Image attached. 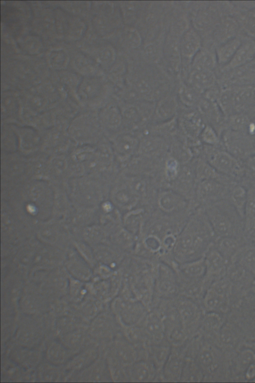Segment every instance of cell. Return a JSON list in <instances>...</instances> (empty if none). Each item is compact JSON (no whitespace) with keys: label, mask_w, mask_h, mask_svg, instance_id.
<instances>
[{"label":"cell","mask_w":255,"mask_h":383,"mask_svg":"<svg viewBox=\"0 0 255 383\" xmlns=\"http://www.w3.org/2000/svg\"><path fill=\"white\" fill-rule=\"evenodd\" d=\"M167 54L171 65L174 69H177L180 64L181 52L180 42L171 38L167 44Z\"/></svg>","instance_id":"cell-30"},{"label":"cell","mask_w":255,"mask_h":383,"mask_svg":"<svg viewBox=\"0 0 255 383\" xmlns=\"http://www.w3.org/2000/svg\"><path fill=\"white\" fill-rule=\"evenodd\" d=\"M202 208L211 223L216 238H245L244 220L228 200H222Z\"/></svg>","instance_id":"cell-2"},{"label":"cell","mask_w":255,"mask_h":383,"mask_svg":"<svg viewBox=\"0 0 255 383\" xmlns=\"http://www.w3.org/2000/svg\"><path fill=\"white\" fill-rule=\"evenodd\" d=\"M124 37L126 43L132 48L139 47L141 42L139 32L133 28L127 29L124 32Z\"/></svg>","instance_id":"cell-31"},{"label":"cell","mask_w":255,"mask_h":383,"mask_svg":"<svg viewBox=\"0 0 255 383\" xmlns=\"http://www.w3.org/2000/svg\"><path fill=\"white\" fill-rule=\"evenodd\" d=\"M220 137L224 148L241 161L255 154V139L249 135L226 129Z\"/></svg>","instance_id":"cell-6"},{"label":"cell","mask_w":255,"mask_h":383,"mask_svg":"<svg viewBox=\"0 0 255 383\" xmlns=\"http://www.w3.org/2000/svg\"><path fill=\"white\" fill-rule=\"evenodd\" d=\"M255 57V39L245 38L230 62L219 69L217 73L227 71L250 63Z\"/></svg>","instance_id":"cell-18"},{"label":"cell","mask_w":255,"mask_h":383,"mask_svg":"<svg viewBox=\"0 0 255 383\" xmlns=\"http://www.w3.org/2000/svg\"><path fill=\"white\" fill-rule=\"evenodd\" d=\"M216 236L203 208L191 216L179 235L174 253L179 263L203 257L214 245Z\"/></svg>","instance_id":"cell-1"},{"label":"cell","mask_w":255,"mask_h":383,"mask_svg":"<svg viewBox=\"0 0 255 383\" xmlns=\"http://www.w3.org/2000/svg\"><path fill=\"white\" fill-rule=\"evenodd\" d=\"M128 382H157L158 373L148 359L137 360L128 369Z\"/></svg>","instance_id":"cell-16"},{"label":"cell","mask_w":255,"mask_h":383,"mask_svg":"<svg viewBox=\"0 0 255 383\" xmlns=\"http://www.w3.org/2000/svg\"><path fill=\"white\" fill-rule=\"evenodd\" d=\"M194 91H196L193 87L191 88L182 86L180 90L181 97L185 103L190 104L194 102L195 99Z\"/></svg>","instance_id":"cell-33"},{"label":"cell","mask_w":255,"mask_h":383,"mask_svg":"<svg viewBox=\"0 0 255 383\" xmlns=\"http://www.w3.org/2000/svg\"><path fill=\"white\" fill-rule=\"evenodd\" d=\"M208 160L218 172L237 182H240L245 177L244 161L227 151L222 144L209 150Z\"/></svg>","instance_id":"cell-3"},{"label":"cell","mask_w":255,"mask_h":383,"mask_svg":"<svg viewBox=\"0 0 255 383\" xmlns=\"http://www.w3.org/2000/svg\"><path fill=\"white\" fill-rule=\"evenodd\" d=\"M242 41L243 38L238 36L215 47L218 69L226 66L230 62Z\"/></svg>","instance_id":"cell-24"},{"label":"cell","mask_w":255,"mask_h":383,"mask_svg":"<svg viewBox=\"0 0 255 383\" xmlns=\"http://www.w3.org/2000/svg\"><path fill=\"white\" fill-rule=\"evenodd\" d=\"M232 262L239 263L255 275V241L247 240L230 263Z\"/></svg>","instance_id":"cell-25"},{"label":"cell","mask_w":255,"mask_h":383,"mask_svg":"<svg viewBox=\"0 0 255 383\" xmlns=\"http://www.w3.org/2000/svg\"><path fill=\"white\" fill-rule=\"evenodd\" d=\"M189 82L196 91L206 92L218 84L217 72L209 70L193 69L189 75Z\"/></svg>","instance_id":"cell-19"},{"label":"cell","mask_w":255,"mask_h":383,"mask_svg":"<svg viewBox=\"0 0 255 383\" xmlns=\"http://www.w3.org/2000/svg\"><path fill=\"white\" fill-rule=\"evenodd\" d=\"M254 65H255V57L254 59L250 63Z\"/></svg>","instance_id":"cell-36"},{"label":"cell","mask_w":255,"mask_h":383,"mask_svg":"<svg viewBox=\"0 0 255 383\" xmlns=\"http://www.w3.org/2000/svg\"><path fill=\"white\" fill-rule=\"evenodd\" d=\"M115 364L128 369L138 359V351L121 332L117 335L115 352Z\"/></svg>","instance_id":"cell-17"},{"label":"cell","mask_w":255,"mask_h":383,"mask_svg":"<svg viewBox=\"0 0 255 383\" xmlns=\"http://www.w3.org/2000/svg\"><path fill=\"white\" fill-rule=\"evenodd\" d=\"M234 114L255 110V86H232Z\"/></svg>","instance_id":"cell-15"},{"label":"cell","mask_w":255,"mask_h":383,"mask_svg":"<svg viewBox=\"0 0 255 383\" xmlns=\"http://www.w3.org/2000/svg\"><path fill=\"white\" fill-rule=\"evenodd\" d=\"M206 272L204 280L209 286L226 275L228 264L221 254L211 246L204 255Z\"/></svg>","instance_id":"cell-11"},{"label":"cell","mask_w":255,"mask_h":383,"mask_svg":"<svg viewBox=\"0 0 255 383\" xmlns=\"http://www.w3.org/2000/svg\"><path fill=\"white\" fill-rule=\"evenodd\" d=\"M114 309L121 327L139 325L149 311L141 301L122 294L116 299Z\"/></svg>","instance_id":"cell-4"},{"label":"cell","mask_w":255,"mask_h":383,"mask_svg":"<svg viewBox=\"0 0 255 383\" xmlns=\"http://www.w3.org/2000/svg\"><path fill=\"white\" fill-rule=\"evenodd\" d=\"M247 196V192L246 187L241 182H238L231 187L227 199L243 219H244Z\"/></svg>","instance_id":"cell-28"},{"label":"cell","mask_w":255,"mask_h":383,"mask_svg":"<svg viewBox=\"0 0 255 383\" xmlns=\"http://www.w3.org/2000/svg\"><path fill=\"white\" fill-rule=\"evenodd\" d=\"M201 48L199 34L193 29L185 30L180 41L181 54L186 58H193Z\"/></svg>","instance_id":"cell-23"},{"label":"cell","mask_w":255,"mask_h":383,"mask_svg":"<svg viewBox=\"0 0 255 383\" xmlns=\"http://www.w3.org/2000/svg\"><path fill=\"white\" fill-rule=\"evenodd\" d=\"M240 182L246 187L247 192L243 219L245 237L247 240H255V182L246 179H243Z\"/></svg>","instance_id":"cell-14"},{"label":"cell","mask_w":255,"mask_h":383,"mask_svg":"<svg viewBox=\"0 0 255 383\" xmlns=\"http://www.w3.org/2000/svg\"><path fill=\"white\" fill-rule=\"evenodd\" d=\"M254 241H255V240H254Z\"/></svg>","instance_id":"cell-37"},{"label":"cell","mask_w":255,"mask_h":383,"mask_svg":"<svg viewBox=\"0 0 255 383\" xmlns=\"http://www.w3.org/2000/svg\"><path fill=\"white\" fill-rule=\"evenodd\" d=\"M247 241L245 238L218 237L216 238L214 246L229 265Z\"/></svg>","instance_id":"cell-20"},{"label":"cell","mask_w":255,"mask_h":383,"mask_svg":"<svg viewBox=\"0 0 255 383\" xmlns=\"http://www.w3.org/2000/svg\"><path fill=\"white\" fill-rule=\"evenodd\" d=\"M233 185H227L215 180H205L198 189L201 208L227 199L230 188Z\"/></svg>","instance_id":"cell-10"},{"label":"cell","mask_w":255,"mask_h":383,"mask_svg":"<svg viewBox=\"0 0 255 383\" xmlns=\"http://www.w3.org/2000/svg\"><path fill=\"white\" fill-rule=\"evenodd\" d=\"M121 333L138 351L147 350L148 340L140 325L122 327Z\"/></svg>","instance_id":"cell-26"},{"label":"cell","mask_w":255,"mask_h":383,"mask_svg":"<svg viewBox=\"0 0 255 383\" xmlns=\"http://www.w3.org/2000/svg\"><path fill=\"white\" fill-rule=\"evenodd\" d=\"M221 88L255 86V65L251 63L217 74Z\"/></svg>","instance_id":"cell-8"},{"label":"cell","mask_w":255,"mask_h":383,"mask_svg":"<svg viewBox=\"0 0 255 383\" xmlns=\"http://www.w3.org/2000/svg\"><path fill=\"white\" fill-rule=\"evenodd\" d=\"M203 379V372L195 359L186 355L180 382H200Z\"/></svg>","instance_id":"cell-29"},{"label":"cell","mask_w":255,"mask_h":383,"mask_svg":"<svg viewBox=\"0 0 255 383\" xmlns=\"http://www.w3.org/2000/svg\"><path fill=\"white\" fill-rule=\"evenodd\" d=\"M179 295V284L175 270L165 265L158 266L153 301L158 299H173Z\"/></svg>","instance_id":"cell-7"},{"label":"cell","mask_w":255,"mask_h":383,"mask_svg":"<svg viewBox=\"0 0 255 383\" xmlns=\"http://www.w3.org/2000/svg\"><path fill=\"white\" fill-rule=\"evenodd\" d=\"M241 35L239 23L233 15L222 17L211 36V42L216 46Z\"/></svg>","instance_id":"cell-13"},{"label":"cell","mask_w":255,"mask_h":383,"mask_svg":"<svg viewBox=\"0 0 255 383\" xmlns=\"http://www.w3.org/2000/svg\"><path fill=\"white\" fill-rule=\"evenodd\" d=\"M156 48L152 44L148 45L145 48V53L149 58H153L156 54Z\"/></svg>","instance_id":"cell-35"},{"label":"cell","mask_w":255,"mask_h":383,"mask_svg":"<svg viewBox=\"0 0 255 383\" xmlns=\"http://www.w3.org/2000/svg\"><path fill=\"white\" fill-rule=\"evenodd\" d=\"M193 69H206L217 72L219 68L215 47L209 45L208 47L201 48L193 57Z\"/></svg>","instance_id":"cell-22"},{"label":"cell","mask_w":255,"mask_h":383,"mask_svg":"<svg viewBox=\"0 0 255 383\" xmlns=\"http://www.w3.org/2000/svg\"><path fill=\"white\" fill-rule=\"evenodd\" d=\"M186 343L180 346H171L162 371L163 382H180L186 356Z\"/></svg>","instance_id":"cell-9"},{"label":"cell","mask_w":255,"mask_h":383,"mask_svg":"<svg viewBox=\"0 0 255 383\" xmlns=\"http://www.w3.org/2000/svg\"><path fill=\"white\" fill-rule=\"evenodd\" d=\"M175 107V103L174 100L172 99H166L163 101L159 105L158 107V110L159 112L164 113L166 112H171L174 110Z\"/></svg>","instance_id":"cell-34"},{"label":"cell","mask_w":255,"mask_h":383,"mask_svg":"<svg viewBox=\"0 0 255 383\" xmlns=\"http://www.w3.org/2000/svg\"><path fill=\"white\" fill-rule=\"evenodd\" d=\"M245 175L243 179L255 182V154L244 161Z\"/></svg>","instance_id":"cell-32"},{"label":"cell","mask_w":255,"mask_h":383,"mask_svg":"<svg viewBox=\"0 0 255 383\" xmlns=\"http://www.w3.org/2000/svg\"><path fill=\"white\" fill-rule=\"evenodd\" d=\"M174 303L184 328L190 338L194 337L204 315L201 305L181 295L174 298Z\"/></svg>","instance_id":"cell-5"},{"label":"cell","mask_w":255,"mask_h":383,"mask_svg":"<svg viewBox=\"0 0 255 383\" xmlns=\"http://www.w3.org/2000/svg\"><path fill=\"white\" fill-rule=\"evenodd\" d=\"M171 345L167 341L149 345L147 349L149 360L156 368L159 375L158 382H163L162 371L169 357Z\"/></svg>","instance_id":"cell-21"},{"label":"cell","mask_w":255,"mask_h":383,"mask_svg":"<svg viewBox=\"0 0 255 383\" xmlns=\"http://www.w3.org/2000/svg\"><path fill=\"white\" fill-rule=\"evenodd\" d=\"M234 14L240 26L242 38H249L255 39V9L240 11L234 8Z\"/></svg>","instance_id":"cell-27"},{"label":"cell","mask_w":255,"mask_h":383,"mask_svg":"<svg viewBox=\"0 0 255 383\" xmlns=\"http://www.w3.org/2000/svg\"><path fill=\"white\" fill-rule=\"evenodd\" d=\"M139 325L146 334L149 346L167 341L162 316L156 310L151 309Z\"/></svg>","instance_id":"cell-12"}]
</instances>
